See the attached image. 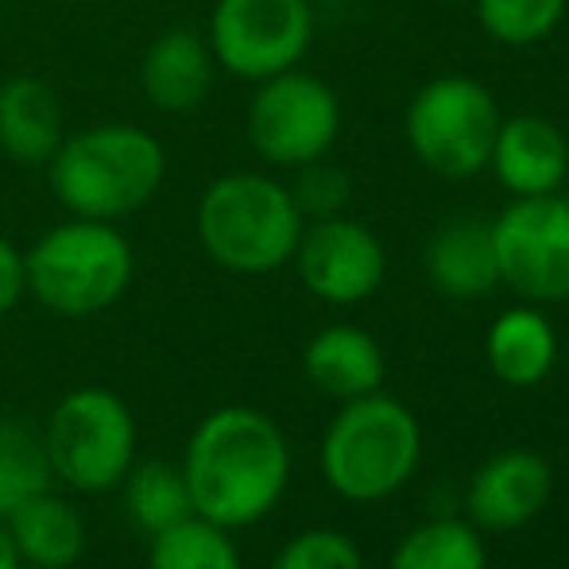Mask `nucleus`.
Masks as SVG:
<instances>
[{
	"label": "nucleus",
	"instance_id": "nucleus-1",
	"mask_svg": "<svg viewBox=\"0 0 569 569\" xmlns=\"http://www.w3.org/2000/svg\"><path fill=\"white\" fill-rule=\"evenodd\" d=\"M194 516L240 531L283 500L291 450L283 430L256 407H218L194 427L182 453Z\"/></svg>",
	"mask_w": 569,
	"mask_h": 569
},
{
	"label": "nucleus",
	"instance_id": "nucleus-2",
	"mask_svg": "<svg viewBox=\"0 0 569 569\" xmlns=\"http://www.w3.org/2000/svg\"><path fill=\"white\" fill-rule=\"evenodd\" d=\"M167 171L163 143L132 124H101L59 143L51 187L78 218L113 221L140 210Z\"/></svg>",
	"mask_w": 569,
	"mask_h": 569
},
{
	"label": "nucleus",
	"instance_id": "nucleus-3",
	"mask_svg": "<svg viewBox=\"0 0 569 569\" xmlns=\"http://www.w3.org/2000/svg\"><path fill=\"white\" fill-rule=\"evenodd\" d=\"M198 237L210 260L237 276H268L295 256L302 213L291 190L263 174H226L198 206Z\"/></svg>",
	"mask_w": 569,
	"mask_h": 569
},
{
	"label": "nucleus",
	"instance_id": "nucleus-4",
	"mask_svg": "<svg viewBox=\"0 0 569 569\" xmlns=\"http://www.w3.org/2000/svg\"><path fill=\"white\" fill-rule=\"evenodd\" d=\"M28 291L62 318L109 310L132 283V244L109 221L78 218L43 232L23 252Z\"/></svg>",
	"mask_w": 569,
	"mask_h": 569
},
{
	"label": "nucleus",
	"instance_id": "nucleus-5",
	"mask_svg": "<svg viewBox=\"0 0 569 569\" xmlns=\"http://www.w3.org/2000/svg\"><path fill=\"white\" fill-rule=\"evenodd\" d=\"M422 435L415 415L388 396L349 399L322 442V472L345 500L372 503L391 496L415 472Z\"/></svg>",
	"mask_w": 569,
	"mask_h": 569
},
{
	"label": "nucleus",
	"instance_id": "nucleus-6",
	"mask_svg": "<svg viewBox=\"0 0 569 569\" xmlns=\"http://www.w3.org/2000/svg\"><path fill=\"white\" fill-rule=\"evenodd\" d=\"M54 480L74 492H113L136 465V419L109 388H78L54 403L43 427Z\"/></svg>",
	"mask_w": 569,
	"mask_h": 569
},
{
	"label": "nucleus",
	"instance_id": "nucleus-7",
	"mask_svg": "<svg viewBox=\"0 0 569 569\" xmlns=\"http://www.w3.org/2000/svg\"><path fill=\"white\" fill-rule=\"evenodd\" d=\"M500 120L485 82L446 74L422 86L407 106V143L438 179H472L492 159Z\"/></svg>",
	"mask_w": 569,
	"mask_h": 569
},
{
	"label": "nucleus",
	"instance_id": "nucleus-8",
	"mask_svg": "<svg viewBox=\"0 0 569 569\" xmlns=\"http://www.w3.org/2000/svg\"><path fill=\"white\" fill-rule=\"evenodd\" d=\"M315 39L307 0H218L210 16V51L229 74L248 82L295 70Z\"/></svg>",
	"mask_w": 569,
	"mask_h": 569
},
{
	"label": "nucleus",
	"instance_id": "nucleus-9",
	"mask_svg": "<svg viewBox=\"0 0 569 569\" xmlns=\"http://www.w3.org/2000/svg\"><path fill=\"white\" fill-rule=\"evenodd\" d=\"M500 283L531 302L569 299V202L558 194L516 198L492 221Z\"/></svg>",
	"mask_w": 569,
	"mask_h": 569
},
{
	"label": "nucleus",
	"instance_id": "nucleus-10",
	"mask_svg": "<svg viewBox=\"0 0 569 569\" xmlns=\"http://www.w3.org/2000/svg\"><path fill=\"white\" fill-rule=\"evenodd\" d=\"M341 128L338 93L315 74L283 70L260 82L248 109L252 148L276 167H302L326 159Z\"/></svg>",
	"mask_w": 569,
	"mask_h": 569
},
{
	"label": "nucleus",
	"instance_id": "nucleus-11",
	"mask_svg": "<svg viewBox=\"0 0 569 569\" xmlns=\"http://www.w3.org/2000/svg\"><path fill=\"white\" fill-rule=\"evenodd\" d=\"M295 260H299L302 283L333 307L365 302L368 295L380 291L383 271H388L383 244L376 240V232L360 221L341 218V213L302 229Z\"/></svg>",
	"mask_w": 569,
	"mask_h": 569
},
{
	"label": "nucleus",
	"instance_id": "nucleus-12",
	"mask_svg": "<svg viewBox=\"0 0 569 569\" xmlns=\"http://www.w3.org/2000/svg\"><path fill=\"white\" fill-rule=\"evenodd\" d=\"M550 465L531 450H503L477 469L469 485V516L488 531H516L531 523L550 500Z\"/></svg>",
	"mask_w": 569,
	"mask_h": 569
},
{
	"label": "nucleus",
	"instance_id": "nucleus-13",
	"mask_svg": "<svg viewBox=\"0 0 569 569\" xmlns=\"http://www.w3.org/2000/svg\"><path fill=\"white\" fill-rule=\"evenodd\" d=\"M488 167L516 198L558 194L569 174V140L547 117L519 113L500 120Z\"/></svg>",
	"mask_w": 569,
	"mask_h": 569
},
{
	"label": "nucleus",
	"instance_id": "nucleus-14",
	"mask_svg": "<svg viewBox=\"0 0 569 569\" xmlns=\"http://www.w3.org/2000/svg\"><path fill=\"white\" fill-rule=\"evenodd\" d=\"M213 51L210 39L194 28H171L143 54V93L156 109L190 113L206 101L213 86Z\"/></svg>",
	"mask_w": 569,
	"mask_h": 569
},
{
	"label": "nucleus",
	"instance_id": "nucleus-15",
	"mask_svg": "<svg viewBox=\"0 0 569 569\" xmlns=\"http://www.w3.org/2000/svg\"><path fill=\"white\" fill-rule=\"evenodd\" d=\"M4 527L16 542L20 566L31 569H70L86 550L82 516H78L74 503L54 496L51 488L23 500L16 511H8Z\"/></svg>",
	"mask_w": 569,
	"mask_h": 569
},
{
	"label": "nucleus",
	"instance_id": "nucleus-16",
	"mask_svg": "<svg viewBox=\"0 0 569 569\" xmlns=\"http://www.w3.org/2000/svg\"><path fill=\"white\" fill-rule=\"evenodd\" d=\"M302 368H307L310 383L318 391L341 399V403L372 396L383 383L380 345L357 326H330V330L318 333L302 352Z\"/></svg>",
	"mask_w": 569,
	"mask_h": 569
},
{
	"label": "nucleus",
	"instance_id": "nucleus-17",
	"mask_svg": "<svg viewBox=\"0 0 569 569\" xmlns=\"http://www.w3.org/2000/svg\"><path fill=\"white\" fill-rule=\"evenodd\" d=\"M62 136L59 98L36 78H12L0 86V148L23 167L51 163Z\"/></svg>",
	"mask_w": 569,
	"mask_h": 569
},
{
	"label": "nucleus",
	"instance_id": "nucleus-18",
	"mask_svg": "<svg viewBox=\"0 0 569 569\" xmlns=\"http://www.w3.org/2000/svg\"><path fill=\"white\" fill-rule=\"evenodd\" d=\"M427 271L450 299H480L500 283L492 229L480 221H453L438 229L427 248Z\"/></svg>",
	"mask_w": 569,
	"mask_h": 569
},
{
	"label": "nucleus",
	"instance_id": "nucleus-19",
	"mask_svg": "<svg viewBox=\"0 0 569 569\" xmlns=\"http://www.w3.org/2000/svg\"><path fill=\"white\" fill-rule=\"evenodd\" d=\"M488 365L511 388H531V383L547 380V372L555 368L558 357V338L555 326L547 322V315L531 307L503 310L488 330Z\"/></svg>",
	"mask_w": 569,
	"mask_h": 569
},
{
	"label": "nucleus",
	"instance_id": "nucleus-20",
	"mask_svg": "<svg viewBox=\"0 0 569 569\" xmlns=\"http://www.w3.org/2000/svg\"><path fill=\"white\" fill-rule=\"evenodd\" d=\"M120 488H124V511L132 516V523L148 535H159V531H167V527L194 516L182 465L136 461L132 469L124 472Z\"/></svg>",
	"mask_w": 569,
	"mask_h": 569
},
{
	"label": "nucleus",
	"instance_id": "nucleus-21",
	"mask_svg": "<svg viewBox=\"0 0 569 569\" xmlns=\"http://www.w3.org/2000/svg\"><path fill=\"white\" fill-rule=\"evenodd\" d=\"M148 569H240V555L232 547V531L190 516L151 535Z\"/></svg>",
	"mask_w": 569,
	"mask_h": 569
},
{
	"label": "nucleus",
	"instance_id": "nucleus-22",
	"mask_svg": "<svg viewBox=\"0 0 569 569\" xmlns=\"http://www.w3.org/2000/svg\"><path fill=\"white\" fill-rule=\"evenodd\" d=\"M51 485L54 472L47 461L43 430H31L23 422H0V519Z\"/></svg>",
	"mask_w": 569,
	"mask_h": 569
},
{
	"label": "nucleus",
	"instance_id": "nucleus-23",
	"mask_svg": "<svg viewBox=\"0 0 569 569\" xmlns=\"http://www.w3.org/2000/svg\"><path fill=\"white\" fill-rule=\"evenodd\" d=\"M485 547L469 523L438 519L411 531L391 555V569H485Z\"/></svg>",
	"mask_w": 569,
	"mask_h": 569
},
{
	"label": "nucleus",
	"instance_id": "nucleus-24",
	"mask_svg": "<svg viewBox=\"0 0 569 569\" xmlns=\"http://www.w3.org/2000/svg\"><path fill=\"white\" fill-rule=\"evenodd\" d=\"M477 23L500 47H535L555 36L569 0H472Z\"/></svg>",
	"mask_w": 569,
	"mask_h": 569
},
{
	"label": "nucleus",
	"instance_id": "nucleus-25",
	"mask_svg": "<svg viewBox=\"0 0 569 569\" xmlns=\"http://www.w3.org/2000/svg\"><path fill=\"white\" fill-rule=\"evenodd\" d=\"M276 569H365L360 550L341 531H302L279 550Z\"/></svg>",
	"mask_w": 569,
	"mask_h": 569
},
{
	"label": "nucleus",
	"instance_id": "nucleus-26",
	"mask_svg": "<svg viewBox=\"0 0 569 569\" xmlns=\"http://www.w3.org/2000/svg\"><path fill=\"white\" fill-rule=\"evenodd\" d=\"M349 174L341 171V167L333 163H322V159H315V163H302L299 167V179H295L291 187V198L295 206H299L302 218H338L345 210V202H349Z\"/></svg>",
	"mask_w": 569,
	"mask_h": 569
},
{
	"label": "nucleus",
	"instance_id": "nucleus-27",
	"mask_svg": "<svg viewBox=\"0 0 569 569\" xmlns=\"http://www.w3.org/2000/svg\"><path fill=\"white\" fill-rule=\"evenodd\" d=\"M28 291V271H23V252L12 240L0 237V318L16 310V302Z\"/></svg>",
	"mask_w": 569,
	"mask_h": 569
},
{
	"label": "nucleus",
	"instance_id": "nucleus-28",
	"mask_svg": "<svg viewBox=\"0 0 569 569\" xmlns=\"http://www.w3.org/2000/svg\"><path fill=\"white\" fill-rule=\"evenodd\" d=\"M0 569H23L20 555H16L12 535H8V527H4V519H0Z\"/></svg>",
	"mask_w": 569,
	"mask_h": 569
},
{
	"label": "nucleus",
	"instance_id": "nucleus-29",
	"mask_svg": "<svg viewBox=\"0 0 569 569\" xmlns=\"http://www.w3.org/2000/svg\"><path fill=\"white\" fill-rule=\"evenodd\" d=\"M442 4H446V0H442Z\"/></svg>",
	"mask_w": 569,
	"mask_h": 569
}]
</instances>
